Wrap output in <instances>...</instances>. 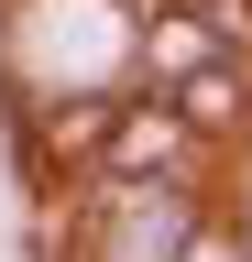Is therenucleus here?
Instances as JSON below:
<instances>
[{"instance_id":"7ed1b4c3","label":"nucleus","mask_w":252,"mask_h":262,"mask_svg":"<svg viewBox=\"0 0 252 262\" xmlns=\"http://www.w3.org/2000/svg\"><path fill=\"white\" fill-rule=\"evenodd\" d=\"M165 262H252V229H241L230 208H208V196H198V219L176 229V251H165Z\"/></svg>"},{"instance_id":"f257e3e1","label":"nucleus","mask_w":252,"mask_h":262,"mask_svg":"<svg viewBox=\"0 0 252 262\" xmlns=\"http://www.w3.org/2000/svg\"><path fill=\"white\" fill-rule=\"evenodd\" d=\"M208 175H219V164L198 153V131L176 120L165 88H110L99 142H88L77 186H208Z\"/></svg>"},{"instance_id":"f03ea898","label":"nucleus","mask_w":252,"mask_h":262,"mask_svg":"<svg viewBox=\"0 0 252 262\" xmlns=\"http://www.w3.org/2000/svg\"><path fill=\"white\" fill-rule=\"evenodd\" d=\"M176 98V120L198 131V153L208 164H230V153H252V55H230V44H208L198 66H176V77H153Z\"/></svg>"}]
</instances>
